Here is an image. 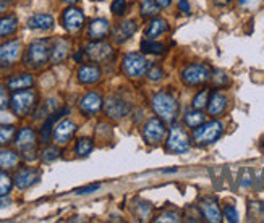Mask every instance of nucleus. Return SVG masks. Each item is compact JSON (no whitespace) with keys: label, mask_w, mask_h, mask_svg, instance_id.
I'll use <instances>...</instances> for the list:
<instances>
[{"label":"nucleus","mask_w":264,"mask_h":223,"mask_svg":"<svg viewBox=\"0 0 264 223\" xmlns=\"http://www.w3.org/2000/svg\"><path fill=\"white\" fill-rule=\"evenodd\" d=\"M52 58V47L49 39L33 41L26 52V65L31 68H41Z\"/></svg>","instance_id":"f257e3e1"},{"label":"nucleus","mask_w":264,"mask_h":223,"mask_svg":"<svg viewBox=\"0 0 264 223\" xmlns=\"http://www.w3.org/2000/svg\"><path fill=\"white\" fill-rule=\"evenodd\" d=\"M153 109L165 123H172L179 113V104L170 92L162 91L153 97Z\"/></svg>","instance_id":"f03ea898"},{"label":"nucleus","mask_w":264,"mask_h":223,"mask_svg":"<svg viewBox=\"0 0 264 223\" xmlns=\"http://www.w3.org/2000/svg\"><path fill=\"white\" fill-rule=\"evenodd\" d=\"M222 131H224V126L221 121H216V120L208 121L195 128V131H193V141H195L198 146L213 144V142H216L221 138Z\"/></svg>","instance_id":"7ed1b4c3"},{"label":"nucleus","mask_w":264,"mask_h":223,"mask_svg":"<svg viewBox=\"0 0 264 223\" xmlns=\"http://www.w3.org/2000/svg\"><path fill=\"white\" fill-rule=\"evenodd\" d=\"M213 78V71L204 63H195L185 67L182 71V81L187 86H201Z\"/></svg>","instance_id":"20e7f679"},{"label":"nucleus","mask_w":264,"mask_h":223,"mask_svg":"<svg viewBox=\"0 0 264 223\" xmlns=\"http://www.w3.org/2000/svg\"><path fill=\"white\" fill-rule=\"evenodd\" d=\"M34 104H36V94L28 89H23V91H15L13 97L10 99V105L15 112V115L18 117H26L33 110Z\"/></svg>","instance_id":"39448f33"},{"label":"nucleus","mask_w":264,"mask_h":223,"mask_svg":"<svg viewBox=\"0 0 264 223\" xmlns=\"http://www.w3.org/2000/svg\"><path fill=\"white\" fill-rule=\"evenodd\" d=\"M122 68H123V73L128 78H139L148 71V61L141 53L130 52L123 57Z\"/></svg>","instance_id":"423d86ee"},{"label":"nucleus","mask_w":264,"mask_h":223,"mask_svg":"<svg viewBox=\"0 0 264 223\" xmlns=\"http://www.w3.org/2000/svg\"><path fill=\"white\" fill-rule=\"evenodd\" d=\"M167 136V128H165V121L162 118H149L143 128V139L148 144H159Z\"/></svg>","instance_id":"0eeeda50"},{"label":"nucleus","mask_w":264,"mask_h":223,"mask_svg":"<svg viewBox=\"0 0 264 223\" xmlns=\"http://www.w3.org/2000/svg\"><path fill=\"white\" fill-rule=\"evenodd\" d=\"M167 150L173 154H187L190 150V139L188 135L185 133L179 124L172 126L169 131V138H167Z\"/></svg>","instance_id":"6e6552de"},{"label":"nucleus","mask_w":264,"mask_h":223,"mask_svg":"<svg viewBox=\"0 0 264 223\" xmlns=\"http://www.w3.org/2000/svg\"><path fill=\"white\" fill-rule=\"evenodd\" d=\"M84 53L90 57L93 61H98V63H104L112 58L113 55V50L112 46H109L107 42H102V41H94L90 42L84 49Z\"/></svg>","instance_id":"1a4fd4ad"},{"label":"nucleus","mask_w":264,"mask_h":223,"mask_svg":"<svg viewBox=\"0 0 264 223\" xmlns=\"http://www.w3.org/2000/svg\"><path fill=\"white\" fill-rule=\"evenodd\" d=\"M104 109H105V113H107L109 118L120 120V118L127 117V115L130 113L131 107L125 99H120V97H117V95H112L107 99V102H105Z\"/></svg>","instance_id":"9d476101"},{"label":"nucleus","mask_w":264,"mask_h":223,"mask_svg":"<svg viewBox=\"0 0 264 223\" xmlns=\"http://www.w3.org/2000/svg\"><path fill=\"white\" fill-rule=\"evenodd\" d=\"M21 55L20 41H7L0 46V67H10Z\"/></svg>","instance_id":"9b49d317"},{"label":"nucleus","mask_w":264,"mask_h":223,"mask_svg":"<svg viewBox=\"0 0 264 223\" xmlns=\"http://www.w3.org/2000/svg\"><path fill=\"white\" fill-rule=\"evenodd\" d=\"M62 23H64L65 29L70 33H76L83 28L84 24V15L80 8L75 7H68L64 12V16H62Z\"/></svg>","instance_id":"f8f14e48"},{"label":"nucleus","mask_w":264,"mask_h":223,"mask_svg":"<svg viewBox=\"0 0 264 223\" xmlns=\"http://www.w3.org/2000/svg\"><path fill=\"white\" fill-rule=\"evenodd\" d=\"M39 180V172L34 168H20L13 176V183L18 189H28Z\"/></svg>","instance_id":"ddd939ff"},{"label":"nucleus","mask_w":264,"mask_h":223,"mask_svg":"<svg viewBox=\"0 0 264 223\" xmlns=\"http://www.w3.org/2000/svg\"><path fill=\"white\" fill-rule=\"evenodd\" d=\"M15 146L21 154L28 152V150H34L36 149V133L31 128H21L18 135H16Z\"/></svg>","instance_id":"4468645a"},{"label":"nucleus","mask_w":264,"mask_h":223,"mask_svg":"<svg viewBox=\"0 0 264 223\" xmlns=\"http://www.w3.org/2000/svg\"><path fill=\"white\" fill-rule=\"evenodd\" d=\"M102 105H104L102 97L99 94H96V92H90L80 101V110L84 115H90V117H93V115H98L102 110Z\"/></svg>","instance_id":"2eb2a0df"},{"label":"nucleus","mask_w":264,"mask_h":223,"mask_svg":"<svg viewBox=\"0 0 264 223\" xmlns=\"http://www.w3.org/2000/svg\"><path fill=\"white\" fill-rule=\"evenodd\" d=\"M75 131H76V124L72 120H62L54 126V139L58 144H67L70 138L75 135Z\"/></svg>","instance_id":"dca6fc26"},{"label":"nucleus","mask_w":264,"mask_h":223,"mask_svg":"<svg viewBox=\"0 0 264 223\" xmlns=\"http://www.w3.org/2000/svg\"><path fill=\"white\" fill-rule=\"evenodd\" d=\"M199 210H201V213H203V217L211 223H219L222 220L221 209H219L217 202L211 198H206L199 202Z\"/></svg>","instance_id":"f3484780"},{"label":"nucleus","mask_w":264,"mask_h":223,"mask_svg":"<svg viewBox=\"0 0 264 223\" xmlns=\"http://www.w3.org/2000/svg\"><path fill=\"white\" fill-rule=\"evenodd\" d=\"M110 31V24L107 20L104 18H96V20L91 21V24L87 26V36L93 39V41H102L105 36L109 34Z\"/></svg>","instance_id":"a211bd4d"},{"label":"nucleus","mask_w":264,"mask_h":223,"mask_svg":"<svg viewBox=\"0 0 264 223\" xmlns=\"http://www.w3.org/2000/svg\"><path fill=\"white\" fill-rule=\"evenodd\" d=\"M102 76V71L96 65H83L78 70V81L81 84H94L98 83Z\"/></svg>","instance_id":"6ab92c4d"},{"label":"nucleus","mask_w":264,"mask_h":223,"mask_svg":"<svg viewBox=\"0 0 264 223\" xmlns=\"http://www.w3.org/2000/svg\"><path fill=\"white\" fill-rule=\"evenodd\" d=\"M52 26H54V16L49 13H36L28 20V28L34 31H47Z\"/></svg>","instance_id":"aec40b11"},{"label":"nucleus","mask_w":264,"mask_h":223,"mask_svg":"<svg viewBox=\"0 0 264 223\" xmlns=\"http://www.w3.org/2000/svg\"><path fill=\"white\" fill-rule=\"evenodd\" d=\"M227 97L222 92H213L208 102V112L213 117H221L227 109Z\"/></svg>","instance_id":"412c9836"},{"label":"nucleus","mask_w":264,"mask_h":223,"mask_svg":"<svg viewBox=\"0 0 264 223\" xmlns=\"http://www.w3.org/2000/svg\"><path fill=\"white\" fill-rule=\"evenodd\" d=\"M136 31V21L135 20H127V21H122L120 24H117V28L113 29V39L115 42L122 44L128 41L131 36L135 34Z\"/></svg>","instance_id":"4be33fe9"},{"label":"nucleus","mask_w":264,"mask_h":223,"mask_svg":"<svg viewBox=\"0 0 264 223\" xmlns=\"http://www.w3.org/2000/svg\"><path fill=\"white\" fill-rule=\"evenodd\" d=\"M34 84V78L30 73H23V75H16L13 78L8 79L7 87L10 91H23V89H30Z\"/></svg>","instance_id":"5701e85b"},{"label":"nucleus","mask_w":264,"mask_h":223,"mask_svg":"<svg viewBox=\"0 0 264 223\" xmlns=\"http://www.w3.org/2000/svg\"><path fill=\"white\" fill-rule=\"evenodd\" d=\"M167 31H169V24H167V21L162 20V18H156V20L151 21V24H149V28L146 31V39H156Z\"/></svg>","instance_id":"b1692460"},{"label":"nucleus","mask_w":264,"mask_h":223,"mask_svg":"<svg viewBox=\"0 0 264 223\" xmlns=\"http://www.w3.org/2000/svg\"><path fill=\"white\" fill-rule=\"evenodd\" d=\"M18 154H15L13 150L2 149L0 150V170H12L18 165Z\"/></svg>","instance_id":"393cba45"},{"label":"nucleus","mask_w":264,"mask_h":223,"mask_svg":"<svg viewBox=\"0 0 264 223\" xmlns=\"http://www.w3.org/2000/svg\"><path fill=\"white\" fill-rule=\"evenodd\" d=\"M68 50H70V42L65 39H58L54 44V47H52V61H54V63L64 61L68 55Z\"/></svg>","instance_id":"a878e982"},{"label":"nucleus","mask_w":264,"mask_h":223,"mask_svg":"<svg viewBox=\"0 0 264 223\" xmlns=\"http://www.w3.org/2000/svg\"><path fill=\"white\" fill-rule=\"evenodd\" d=\"M16 26H18V18L15 15L4 16L0 20V38H8L16 31Z\"/></svg>","instance_id":"bb28decb"},{"label":"nucleus","mask_w":264,"mask_h":223,"mask_svg":"<svg viewBox=\"0 0 264 223\" xmlns=\"http://www.w3.org/2000/svg\"><path fill=\"white\" fill-rule=\"evenodd\" d=\"M204 120H206V115L203 113V110H196V109L187 112L183 117V121L188 128H196L199 124H203Z\"/></svg>","instance_id":"cd10ccee"},{"label":"nucleus","mask_w":264,"mask_h":223,"mask_svg":"<svg viewBox=\"0 0 264 223\" xmlns=\"http://www.w3.org/2000/svg\"><path fill=\"white\" fill-rule=\"evenodd\" d=\"M139 12L143 18H154L161 13V7L156 4V0H143Z\"/></svg>","instance_id":"c85d7f7f"},{"label":"nucleus","mask_w":264,"mask_h":223,"mask_svg":"<svg viewBox=\"0 0 264 223\" xmlns=\"http://www.w3.org/2000/svg\"><path fill=\"white\" fill-rule=\"evenodd\" d=\"M141 50L144 53H153V55H159V53H162L165 50L164 44L157 42L154 39H144L141 42Z\"/></svg>","instance_id":"c756f323"},{"label":"nucleus","mask_w":264,"mask_h":223,"mask_svg":"<svg viewBox=\"0 0 264 223\" xmlns=\"http://www.w3.org/2000/svg\"><path fill=\"white\" fill-rule=\"evenodd\" d=\"M93 147H94L93 139H90V138H83V139H80V141L76 142V147H75L76 155H78V157H87V155L91 154Z\"/></svg>","instance_id":"7c9ffc66"},{"label":"nucleus","mask_w":264,"mask_h":223,"mask_svg":"<svg viewBox=\"0 0 264 223\" xmlns=\"http://www.w3.org/2000/svg\"><path fill=\"white\" fill-rule=\"evenodd\" d=\"M57 101L55 99H50V101H46L41 107L39 110L36 112V120H41V118H47L50 113H54L55 109H57Z\"/></svg>","instance_id":"2f4dec72"},{"label":"nucleus","mask_w":264,"mask_h":223,"mask_svg":"<svg viewBox=\"0 0 264 223\" xmlns=\"http://www.w3.org/2000/svg\"><path fill=\"white\" fill-rule=\"evenodd\" d=\"M208 102H209V91L208 89H203V91H199L196 95H195V99H193V109H196V110H203L208 107Z\"/></svg>","instance_id":"473e14b6"},{"label":"nucleus","mask_w":264,"mask_h":223,"mask_svg":"<svg viewBox=\"0 0 264 223\" xmlns=\"http://www.w3.org/2000/svg\"><path fill=\"white\" fill-rule=\"evenodd\" d=\"M15 135V126L12 124H0V146L10 142Z\"/></svg>","instance_id":"72a5a7b5"},{"label":"nucleus","mask_w":264,"mask_h":223,"mask_svg":"<svg viewBox=\"0 0 264 223\" xmlns=\"http://www.w3.org/2000/svg\"><path fill=\"white\" fill-rule=\"evenodd\" d=\"M13 180L8 176L5 172H0V198H5V196L10 193Z\"/></svg>","instance_id":"f704fd0d"},{"label":"nucleus","mask_w":264,"mask_h":223,"mask_svg":"<svg viewBox=\"0 0 264 223\" xmlns=\"http://www.w3.org/2000/svg\"><path fill=\"white\" fill-rule=\"evenodd\" d=\"M127 7H128L127 0H113L112 5H110V10H112V13H113V15L122 16V15H125V12H127Z\"/></svg>","instance_id":"c9c22d12"},{"label":"nucleus","mask_w":264,"mask_h":223,"mask_svg":"<svg viewBox=\"0 0 264 223\" xmlns=\"http://www.w3.org/2000/svg\"><path fill=\"white\" fill-rule=\"evenodd\" d=\"M146 75H148V79H149V81H159V79H162V76H164V71H162L161 67L153 65V67H149V68H148Z\"/></svg>","instance_id":"e433bc0d"},{"label":"nucleus","mask_w":264,"mask_h":223,"mask_svg":"<svg viewBox=\"0 0 264 223\" xmlns=\"http://www.w3.org/2000/svg\"><path fill=\"white\" fill-rule=\"evenodd\" d=\"M58 155H60V150L57 147H47V149H44L41 158L44 162H54V160L58 158Z\"/></svg>","instance_id":"4c0bfd02"},{"label":"nucleus","mask_w":264,"mask_h":223,"mask_svg":"<svg viewBox=\"0 0 264 223\" xmlns=\"http://www.w3.org/2000/svg\"><path fill=\"white\" fill-rule=\"evenodd\" d=\"M224 218L230 223H237L239 221V212H237V209L233 206H227L224 209Z\"/></svg>","instance_id":"58836bf2"},{"label":"nucleus","mask_w":264,"mask_h":223,"mask_svg":"<svg viewBox=\"0 0 264 223\" xmlns=\"http://www.w3.org/2000/svg\"><path fill=\"white\" fill-rule=\"evenodd\" d=\"M8 104H10V99H8L7 89L4 86H0V109H7Z\"/></svg>","instance_id":"ea45409f"},{"label":"nucleus","mask_w":264,"mask_h":223,"mask_svg":"<svg viewBox=\"0 0 264 223\" xmlns=\"http://www.w3.org/2000/svg\"><path fill=\"white\" fill-rule=\"evenodd\" d=\"M98 189H99V184H91V186H84V188L76 189L75 194H78V196H81V194H91V193H96Z\"/></svg>","instance_id":"a19ab883"},{"label":"nucleus","mask_w":264,"mask_h":223,"mask_svg":"<svg viewBox=\"0 0 264 223\" xmlns=\"http://www.w3.org/2000/svg\"><path fill=\"white\" fill-rule=\"evenodd\" d=\"M179 220H180L179 218V213H173V212H170V213H162L159 218H156V221H179Z\"/></svg>","instance_id":"79ce46f5"},{"label":"nucleus","mask_w":264,"mask_h":223,"mask_svg":"<svg viewBox=\"0 0 264 223\" xmlns=\"http://www.w3.org/2000/svg\"><path fill=\"white\" fill-rule=\"evenodd\" d=\"M214 83L216 84H221V86H225L228 83V78L225 76V73H222V71H216V75L213 76Z\"/></svg>","instance_id":"37998d69"},{"label":"nucleus","mask_w":264,"mask_h":223,"mask_svg":"<svg viewBox=\"0 0 264 223\" xmlns=\"http://www.w3.org/2000/svg\"><path fill=\"white\" fill-rule=\"evenodd\" d=\"M179 8H180V12H183L185 15L191 13V7L188 4V0H179Z\"/></svg>","instance_id":"c03bdc74"},{"label":"nucleus","mask_w":264,"mask_h":223,"mask_svg":"<svg viewBox=\"0 0 264 223\" xmlns=\"http://www.w3.org/2000/svg\"><path fill=\"white\" fill-rule=\"evenodd\" d=\"M242 7H246V8H251V7H256L261 0H237Z\"/></svg>","instance_id":"a18cd8bd"},{"label":"nucleus","mask_w":264,"mask_h":223,"mask_svg":"<svg viewBox=\"0 0 264 223\" xmlns=\"http://www.w3.org/2000/svg\"><path fill=\"white\" fill-rule=\"evenodd\" d=\"M8 10V0H0V15H4Z\"/></svg>","instance_id":"49530a36"},{"label":"nucleus","mask_w":264,"mask_h":223,"mask_svg":"<svg viewBox=\"0 0 264 223\" xmlns=\"http://www.w3.org/2000/svg\"><path fill=\"white\" fill-rule=\"evenodd\" d=\"M156 4L159 5L161 8H167V7L172 4V0H156Z\"/></svg>","instance_id":"de8ad7c7"},{"label":"nucleus","mask_w":264,"mask_h":223,"mask_svg":"<svg viewBox=\"0 0 264 223\" xmlns=\"http://www.w3.org/2000/svg\"><path fill=\"white\" fill-rule=\"evenodd\" d=\"M213 4L216 7H227L228 4H230V0H213Z\"/></svg>","instance_id":"09e8293b"},{"label":"nucleus","mask_w":264,"mask_h":223,"mask_svg":"<svg viewBox=\"0 0 264 223\" xmlns=\"http://www.w3.org/2000/svg\"><path fill=\"white\" fill-rule=\"evenodd\" d=\"M12 201L10 199H4V201H0V207H7V206H10Z\"/></svg>","instance_id":"8fccbe9b"},{"label":"nucleus","mask_w":264,"mask_h":223,"mask_svg":"<svg viewBox=\"0 0 264 223\" xmlns=\"http://www.w3.org/2000/svg\"><path fill=\"white\" fill-rule=\"evenodd\" d=\"M83 53H84L83 50H80V52H76V53H75V57H73V58H75L76 61H81V57H83Z\"/></svg>","instance_id":"3c124183"},{"label":"nucleus","mask_w":264,"mask_h":223,"mask_svg":"<svg viewBox=\"0 0 264 223\" xmlns=\"http://www.w3.org/2000/svg\"><path fill=\"white\" fill-rule=\"evenodd\" d=\"M64 2H67V4H75L76 0H64Z\"/></svg>","instance_id":"603ef678"},{"label":"nucleus","mask_w":264,"mask_h":223,"mask_svg":"<svg viewBox=\"0 0 264 223\" xmlns=\"http://www.w3.org/2000/svg\"><path fill=\"white\" fill-rule=\"evenodd\" d=\"M261 147H262V149H264V141H262V144H261Z\"/></svg>","instance_id":"864d4df0"},{"label":"nucleus","mask_w":264,"mask_h":223,"mask_svg":"<svg viewBox=\"0 0 264 223\" xmlns=\"http://www.w3.org/2000/svg\"><path fill=\"white\" fill-rule=\"evenodd\" d=\"M10 2H13V0H10Z\"/></svg>","instance_id":"5fc2aeb1"}]
</instances>
